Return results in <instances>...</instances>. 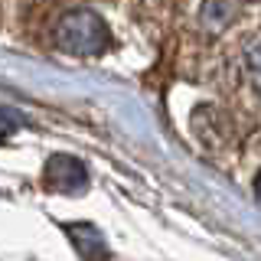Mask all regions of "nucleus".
<instances>
[{
  "mask_svg": "<svg viewBox=\"0 0 261 261\" xmlns=\"http://www.w3.org/2000/svg\"><path fill=\"white\" fill-rule=\"evenodd\" d=\"M248 65H251V75H255V85L261 88V46L251 49V59H248Z\"/></svg>",
  "mask_w": 261,
  "mask_h": 261,
  "instance_id": "obj_2",
  "label": "nucleus"
},
{
  "mask_svg": "<svg viewBox=\"0 0 261 261\" xmlns=\"http://www.w3.org/2000/svg\"><path fill=\"white\" fill-rule=\"evenodd\" d=\"M59 39L72 53H98L105 46V27L92 13H72V16H65Z\"/></svg>",
  "mask_w": 261,
  "mask_h": 261,
  "instance_id": "obj_1",
  "label": "nucleus"
}]
</instances>
